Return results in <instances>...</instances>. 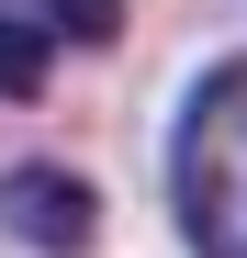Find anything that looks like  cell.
<instances>
[{"instance_id": "cell-1", "label": "cell", "mask_w": 247, "mask_h": 258, "mask_svg": "<svg viewBox=\"0 0 247 258\" xmlns=\"http://www.w3.org/2000/svg\"><path fill=\"white\" fill-rule=\"evenodd\" d=\"M169 213L191 258H247V56L191 79L169 123Z\"/></svg>"}, {"instance_id": "cell-2", "label": "cell", "mask_w": 247, "mask_h": 258, "mask_svg": "<svg viewBox=\"0 0 247 258\" xmlns=\"http://www.w3.org/2000/svg\"><path fill=\"white\" fill-rule=\"evenodd\" d=\"M0 236L34 247V258H90L101 247V191L56 157H23V168H0Z\"/></svg>"}, {"instance_id": "cell-3", "label": "cell", "mask_w": 247, "mask_h": 258, "mask_svg": "<svg viewBox=\"0 0 247 258\" xmlns=\"http://www.w3.org/2000/svg\"><path fill=\"white\" fill-rule=\"evenodd\" d=\"M45 79H56V45L0 12V101H45Z\"/></svg>"}, {"instance_id": "cell-4", "label": "cell", "mask_w": 247, "mask_h": 258, "mask_svg": "<svg viewBox=\"0 0 247 258\" xmlns=\"http://www.w3.org/2000/svg\"><path fill=\"white\" fill-rule=\"evenodd\" d=\"M34 34H45V45H112L124 0H34Z\"/></svg>"}]
</instances>
